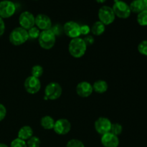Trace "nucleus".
<instances>
[{"mask_svg": "<svg viewBox=\"0 0 147 147\" xmlns=\"http://www.w3.org/2000/svg\"><path fill=\"white\" fill-rule=\"evenodd\" d=\"M55 121L50 116H45L40 120V125L42 127L46 130H51L54 128Z\"/></svg>", "mask_w": 147, "mask_h": 147, "instance_id": "19", "label": "nucleus"}, {"mask_svg": "<svg viewBox=\"0 0 147 147\" xmlns=\"http://www.w3.org/2000/svg\"><path fill=\"white\" fill-rule=\"evenodd\" d=\"M111 125L110 119L106 117H100L95 121L94 128L96 132L102 136L110 132Z\"/></svg>", "mask_w": 147, "mask_h": 147, "instance_id": "11", "label": "nucleus"}, {"mask_svg": "<svg viewBox=\"0 0 147 147\" xmlns=\"http://www.w3.org/2000/svg\"><path fill=\"white\" fill-rule=\"evenodd\" d=\"M106 31V25L101 22L96 21L90 27V32L95 36H100Z\"/></svg>", "mask_w": 147, "mask_h": 147, "instance_id": "18", "label": "nucleus"}, {"mask_svg": "<svg viewBox=\"0 0 147 147\" xmlns=\"http://www.w3.org/2000/svg\"><path fill=\"white\" fill-rule=\"evenodd\" d=\"M90 32V27L87 24H83L80 25V34L82 35H88Z\"/></svg>", "mask_w": 147, "mask_h": 147, "instance_id": "29", "label": "nucleus"}, {"mask_svg": "<svg viewBox=\"0 0 147 147\" xmlns=\"http://www.w3.org/2000/svg\"><path fill=\"white\" fill-rule=\"evenodd\" d=\"M142 2H143L144 6L145 7V9H147V0H142Z\"/></svg>", "mask_w": 147, "mask_h": 147, "instance_id": "33", "label": "nucleus"}, {"mask_svg": "<svg viewBox=\"0 0 147 147\" xmlns=\"http://www.w3.org/2000/svg\"><path fill=\"white\" fill-rule=\"evenodd\" d=\"M84 40L80 37L72 39L68 45V51L72 57L74 58H80L83 57L87 50Z\"/></svg>", "mask_w": 147, "mask_h": 147, "instance_id": "1", "label": "nucleus"}, {"mask_svg": "<svg viewBox=\"0 0 147 147\" xmlns=\"http://www.w3.org/2000/svg\"><path fill=\"white\" fill-rule=\"evenodd\" d=\"M16 11V5L10 0H2L0 1V17L4 19L12 17Z\"/></svg>", "mask_w": 147, "mask_h": 147, "instance_id": "7", "label": "nucleus"}, {"mask_svg": "<svg viewBox=\"0 0 147 147\" xmlns=\"http://www.w3.org/2000/svg\"><path fill=\"white\" fill-rule=\"evenodd\" d=\"M24 86L27 93L30 94H36L41 89V82L40 78L30 76L24 80Z\"/></svg>", "mask_w": 147, "mask_h": 147, "instance_id": "10", "label": "nucleus"}, {"mask_svg": "<svg viewBox=\"0 0 147 147\" xmlns=\"http://www.w3.org/2000/svg\"><path fill=\"white\" fill-rule=\"evenodd\" d=\"M34 1H37V0H34Z\"/></svg>", "mask_w": 147, "mask_h": 147, "instance_id": "36", "label": "nucleus"}, {"mask_svg": "<svg viewBox=\"0 0 147 147\" xmlns=\"http://www.w3.org/2000/svg\"><path fill=\"white\" fill-rule=\"evenodd\" d=\"M44 73V69L40 65H35L31 69V76L40 78Z\"/></svg>", "mask_w": 147, "mask_h": 147, "instance_id": "22", "label": "nucleus"}, {"mask_svg": "<svg viewBox=\"0 0 147 147\" xmlns=\"http://www.w3.org/2000/svg\"><path fill=\"white\" fill-rule=\"evenodd\" d=\"M66 147H85L84 144L79 139H73L67 142Z\"/></svg>", "mask_w": 147, "mask_h": 147, "instance_id": "26", "label": "nucleus"}, {"mask_svg": "<svg viewBox=\"0 0 147 147\" xmlns=\"http://www.w3.org/2000/svg\"><path fill=\"white\" fill-rule=\"evenodd\" d=\"M0 147H9V146H7V145L5 144L0 143Z\"/></svg>", "mask_w": 147, "mask_h": 147, "instance_id": "35", "label": "nucleus"}, {"mask_svg": "<svg viewBox=\"0 0 147 147\" xmlns=\"http://www.w3.org/2000/svg\"><path fill=\"white\" fill-rule=\"evenodd\" d=\"M9 40L10 43L14 46H20L24 44L29 40L27 30L21 27H15L10 32Z\"/></svg>", "mask_w": 147, "mask_h": 147, "instance_id": "2", "label": "nucleus"}, {"mask_svg": "<svg viewBox=\"0 0 147 147\" xmlns=\"http://www.w3.org/2000/svg\"><path fill=\"white\" fill-rule=\"evenodd\" d=\"M38 42L42 48L44 50H50L55 45V33L51 29L42 31L38 37Z\"/></svg>", "mask_w": 147, "mask_h": 147, "instance_id": "3", "label": "nucleus"}, {"mask_svg": "<svg viewBox=\"0 0 147 147\" xmlns=\"http://www.w3.org/2000/svg\"><path fill=\"white\" fill-rule=\"evenodd\" d=\"M108 88H109V84L104 80H98L93 85V91L99 94L106 93L108 90Z\"/></svg>", "mask_w": 147, "mask_h": 147, "instance_id": "17", "label": "nucleus"}, {"mask_svg": "<svg viewBox=\"0 0 147 147\" xmlns=\"http://www.w3.org/2000/svg\"><path fill=\"white\" fill-rule=\"evenodd\" d=\"M10 147H27V142L19 138H16L11 142Z\"/></svg>", "mask_w": 147, "mask_h": 147, "instance_id": "27", "label": "nucleus"}, {"mask_svg": "<svg viewBox=\"0 0 147 147\" xmlns=\"http://www.w3.org/2000/svg\"><path fill=\"white\" fill-rule=\"evenodd\" d=\"M27 147H40L41 145V141L40 138L36 136H32L27 141Z\"/></svg>", "mask_w": 147, "mask_h": 147, "instance_id": "23", "label": "nucleus"}, {"mask_svg": "<svg viewBox=\"0 0 147 147\" xmlns=\"http://www.w3.org/2000/svg\"><path fill=\"white\" fill-rule=\"evenodd\" d=\"M100 142L103 147H118L120 144L119 136L113 134L111 132L102 135Z\"/></svg>", "mask_w": 147, "mask_h": 147, "instance_id": "15", "label": "nucleus"}, {"mask_svg": "<svg viewBox=\"0 0 147 147\" xmlns=\"http://www.w3.org/2000/svg\"><path fill=\"white\" fill-rule=\"evenodd\" d=\"M122 131H123V127L119 123H112L111 128L110 132L113 134L116 135V136H119V135L121 134Z\"/></svg>", "mask_w": 147, "mask_h": 147, "instance_id": "24", "label": "nucleus"}, {"mask_svg": "<svg viewBox=\"0 0 147 147\" xmlns=\"http://www.w3.org/2000/svg\"><path fill=\"white\" fill-rule=\"evenodd\" d=\"M7 115V109L3 104L0 103V122L4 119Z\"/></svg>", "mask_w": 147, "mask_h": 147, "instance_id": "30", "label": "nucleus"}, {"mask_svg": "<svg viewBox=\"0 0 147 147\" xmlns=\"http://www.w3.org/2000/svg\"><path fill=\"white\" fill-rule=\"evenodd\" d=\"M63 31L65 35L71 39L80 37V25L74 21H68L65 22L63 25Z\"/></svg>", "mask_w": 147, "mask_h": 147, "instance_id": "8", "label": "nucleus"}, {"mask_svg": "<svg viewBox=\"0 0 147 147\" xmlns=\"http://www.w3.org/2000/svg\"><path fill=\"white\" fill-rule=\"evenodd\" d=\"M138 51L140 54L147 56V40L141 42L138 45Z\"/></svg>", "mask_w": 147, "mask_h": 147, "instance_id": "28", "label": "nucleus"}, {"mask_svg": "<svg viewBox=\"0 0 147 147\" xmlns=\"http://www.w3.org/2000/svg\"><path fill=\"white\" fill-rule=\"evenodd\" d=\"M86 42V45L89 46V45H92L94 43V37H93L92 35H86L85 36V38L83 39Z\"/></svg>", "mask_w": 147, "mask_h": 147, "instance_id": "31", "label": "nucleus"}, {"mask_svg": "<svg viewBox=\"0 0 147 147\" xmlns=\"http://www.w3.org/2000/svg\"><path fill=\"white\" fill-rule=\"evenodd\" d=\"M4 32H5V23L4 20L0 17V37L4 34Z\"/></svg>", "mask_w": 147, "mask_h": 147, "instance_id": "32", "label": "nucleus"}, {"mask_svg": "<svg viewBox=\"0 0 147 147\" xmlns=\"http://www.w3.org/2000/svg\"><path fill=\"white\" fill-rule=\"evenodd\" d=\"M112 9L116 17L121 19L129 18L131 13L129 4L122 0H115Z\"/></svg>", "mask_w": 147, "mask_h": 147, "instance_id": "5", "label": "nucleus"}, {"mask_svg": "<svg viewBox=\"0 0 147 147\" xmlns=\"http://www.w3.org/2000/svg\"><path fill=\"white\" fill-rule=\"evenodd\" d=\"M63 93V88L58 83L51 82L45 88V100H55L58 99Z\"/></svg>", "mask_w": 147, "mask_h": 147, "instance_id": "4", "label": "nucleus"}, {"mask_svg": "<svg viewBox=\"0 0 147 147\" xmlns=\"http://www.w3.org/2000/svg\"><path fill=\"white\" fill-rule=\"evenodd\" d=\"M35 27L42 31L50 30L52 27L51 19L46 14H37L35 17Z\"/></svg>", "mask_w": 147, "mask_h": 147, "instance_id": "13", "label": "nucleus"}, {"mask_svg": "<svg viewBox=\"0 0 147 147\" xmlns=\"http://www.w3.org/2000/svg\"><path fill=\"white\" fill-rule=\"evenodd\" d=\"M129 7L131 12L136 13V14H139L145 9L143 2L140 0H133L129 4Z\"/></svg>", "mask_w": 147, "mask_h": 147, "instance_id": "20", "label": "nucleus"}, {"mask_svg": "<svg viewBox=\"0 0 147 147\" xmlns=\"http://www.w3.org/2000/svg\"><path fill=\"white\" fill-rule=\"evenodd\" d=\"M19 24L24 30H28L35 26V17L29 11H24L19 17Z\"/></svg>", "mask_w": 147, "mask_h": 147, "instance_id": "9", "label": "nucleus"}, {"mask_svg": "<svg viewBox=\"0 0 147 147\" xmlns=\"http://www.w3.org/2000/svg\"><path fill=\"white\" fill-rule=\"evenodd\" d=\"M93 92V85L88 81H82L76 86V93L78 96L81 98H88Z\"/></svg>", "mask_w": 147, "mask_h": 147, "instance_id": "14", "label": "nucleus"}, {"mask_svg": "<svg viewBox=\"0 0 147 147\" xmlns=\"http://www.w3.org/2000/svg\"><path fill=\"white\" fill-rule=\"evenodd\" d=\"M27 32H28L29 39H38L41 32L37 27L34 26V27H32L30 30H27Z\"/></svg>", "mask_w": 147, "mask_h": 147, "instance_id": "25", "label": "nucleus"}, {"mask_svg": "<svg viewBox=\"0 0 147 147\" xmlns=\"http://www.w3.org/2000/svg\"><path fill=\"white\" fill-rule=\"evenodd\" d=\"M95 1H96V2L99 3V4H103V3L106 2V0H95Z\"/></svg>", "mask_w": 147, "mask_h": 147, "instance_id": "34", "label": "nucleus"}, {"mask_svg": "<svg viewBox=\"0 0 147 147\" xmlns=\"http://www.w3.org/2000/svg\"><path fill=\"white\" fill-rule=\"evenodd\" d=\"M136 20L139 25L143 26V27L147 26V9L143 10L140 13H139L137 14Z\"/></svg>", "mask_w": 147, "mask_h": 147, "instance_id": "21", "label": "nucleus"}, {"mask_svg": "<svg viewBox=\"0 0 147 147\" xmlns=\"http://www.w3.org/2000/svg\"><path fill=\"white\" fill-rule=\"evenodd\" d=\"M99 21L101 22L105 25H110L116 19V15H115L113 10L112 7L109 6H102L98 10V13Z\"/></svg>", "mask_w": 147, "mask_h": 147, "instance_id": "6", "label": "nucleus"}, {"mask_svg": "<svg viewBox=\"0 0 147 147\" xmlns=\"http://www.w3.org/2000/svg\"><path fill=\"white\" fill-rule=\"evenodd\" d=\"M33 136V129L30 126H24L20 128L17 133V138L24 141H27Z\"/></svg>", "mask_w": 147, "mask_h": 147, "instance_id": "16", "label": "nucleus"}, {"mask_svg": "<svg viewBox=\"0 0 147 147\" xmlns=\"http://www.w3.org/2000/svg\"><path fill=\"white\" fill-rule=\"evenodd\" d=\"M53 130L57 134L64 136L71 130V123L67 119H60L55 121Z\"/></svg>", "mask_w": 147, "mask_h": 147, "instance_id": "12", "label": "nucleus"}]
</instances>
